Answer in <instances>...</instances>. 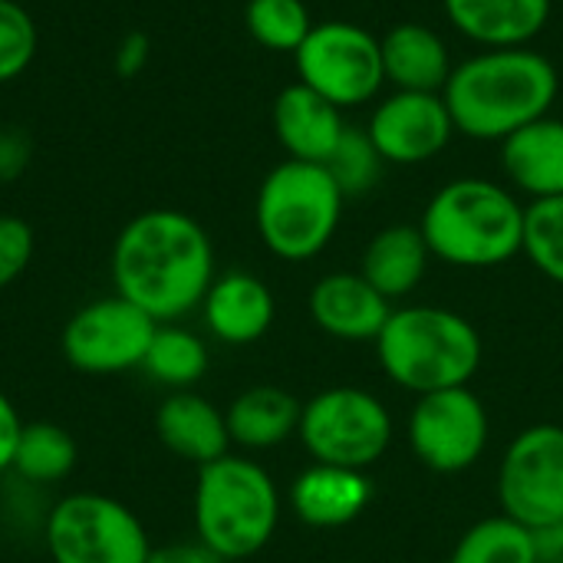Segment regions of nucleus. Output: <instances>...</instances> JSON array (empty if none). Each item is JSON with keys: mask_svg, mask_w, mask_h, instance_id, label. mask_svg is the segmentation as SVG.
Wrapping results in <instances>:
<instances>
[{"mask_svg": "<svg viewBox=\"0 0 563 563\" xmlns=\"http://www.w3.org/2000/svg\"><path fill=\"white\" fill-rule=\"evenodd\" d=\"M214 277L208 231L175 208L135 214L112 244L115 294L145 310L155 323H175L201 310Z\"/></svg>", "mask_w": 563, "mask_h": 563, "instance_id": "1", "label": "nucleus"}, {"mask_svg": "<svg viewBox=\"0 0 563 563\" xmlns=\"http://www.w3.org/2000/svg\"><path fill=\"white\" fill-rule=\"evenodd\" d=\"M561 76L531 46L482 49L459 63L442 89L455 132L478 142H505L518 129L551 115Z\"/></svg>", "mask_w": 563, "mask_h": 563, "instance_id": "2", "label": "nucleus"}, {"mask_svg": "<svg viewBox=\"0 0 563 563\" xmlns=\"http://www.w3.org/2000/svg\"><path fill=\"white\" fill-rule=\"evenodd\" d=\"M419 228L452 267H501L525 247V205L498 181L455 178L429 198Z\"/></svg>", "mask_w": 563, "mask_h": 563, "instance_id": "3", "label": "nucleus"}, {"mask_svg": "<svg viewBox=\"0 0 563 563\" xmlns=\"http://www.w3.org/2000/svg\"><path fill=\"white\" fill-rule=\"evenodd\" d=\"M376 356L396 386L426 396L472 383L482 366V336L455 310L402 307L376 336Z\"/></svg>", "mask_w": 563, "mask_h": 563, "instance_id": "4", "label": "nucleus"}, {"mask_svg": "<svg viewBox=\"0 0 563 563\" xmlns=\"http://www.w3.org/2000/svg\"><path fill=\"white\" fill-rule=\"evenodd\" d=\"M195 538L221 561H247L264 551L280 521V495L264 465L224 455L198 468Z\"/></svg>", "mask_w": 563, "mask_h": 563, "instance_id": "5", "label": "nucleus"}, {"mask_svg": "<svg viewBox=\"0 0 563 563\" xmlns=\"http://www.w3.org/2000/svg\"><path fill=\"white\" fill-rule=\"evenodd\" d=\"M343 201L327 165L287 158L261 181L254 205L257 234L274 257L290 264L310 261L333 241Z\"/></svg>", "mask_w": 563, "mask_h": 563, "instance_id": "6", "label": "nucleus"}, {"mask_svg": "<svg viewBox=\"0 0 563 563\" xmlns=\"http://www.w3.org/2000/svg\"><path fill=\"white\" fill-rule=\"evenodd\" d=\"M297 435L313 462L366 472L393 442V416L373 393L336 386L303 402Z\"/></svg>", "mask_w": 563, "mask_h": 563, "instance_id": "7", "label": "nucleus"}, {"mask_svg": "<svg viewBox=\"0 0 563 563\" xmlns=\"http://www.w3.org/2000/svg\"><path fill=\"white\" fill-rule=\"evenodd\" d=\"M46 551L53 563H145L152 541L122 501L76 492L49 508Z\"/></svg>", "mask_w": 563, "mask_h": 563, "instance_id": "8", "label": "nucleus"}, {"mask_svg": "<svg viewBox=\"0 0 563 563\" xmlns=\"http://www.w3.org/2000/svg\"><path fill=\"white\" fill-rule=\"evenodd\" d=\"M294 63L300 82L340 109L373 102L386 86L379 36L360 23H313L310 36L294 53Z\"/></svg>", "mask_w": 563, "mask_h": 563, "instance_id": "9", "label": "nucleus"}, {"mask_svg": "<svg viewBox=\"0 0 563 563\" xmlns=\"http://www.w3.org/2000/svg\"><path fill=\"white\" fill-rule=\"evenodd\" d=\"M158 323L125 297H99L79 307L59 336L66 363L86 376H115L142 369Z\"/></svg>", "mask_w": 563, "mask_h": 563, "instance_id": "10", "label": "nucleus"}, {"mask_svg": "<svg viewBox=\"0 0 563 563\" xmlns=\"http://www.w3.org/2000/svg\"><path fill=\"white\" fill-rule=\"evenodd\" d=\"M498 505L528 531L563 518V426L538 422L518 432L498 465Z\"/></svg>", "mask_w": 563, "mask_h": 563, "instance_id": "11", "label": "nucleus"}, {"mask_svg": "<svg viewBox=\"0 0 563 563\" xmlns=\"http://www.w3.org/2000/svg\"><path fill=\"white\" fill-rule=\"evenodd\" d=\"M488 409L468 386L426 393L409 416L412 455L439 475L472 468L488 449Z\"/></svg>", "mask_w": 563, "mask_h": 563, "instance_id": "12", "label": "nucleus"}, {"mask_svg": "<svg viewBox=\"0 0 563 563\" xmlns=\"http://www.w3.org/2000/svg\"><path fill=\"white\" fill-rule=\"evenodd\" d=\"M366 132L386 165H422L452 142L455 122L442 92L396 89L373 109Z\"/></svg>", "mask_w": 563, "mask_h": 563, "instance_id": "13", "label": "nucleus"}, {"mask_svg": "<svg viewBox=\"0 0 563 563\" xmlns=\"http://www.w3.org/2000/svg\"><path fill=\"white\" fill-rule=\"evenodd\" d=\"M310 317L313 323L346 343H376L386 320L393 317L389 300L353 271H333L320 277L310 290Z\"/></svg>", "mask_w": 563, "mask_h": 563, "instance_id": "14", "label": "nucleus"}, {"mask_svg": "<svg viewBox=\"0 0 563 563\" xmlns=\"http://www.w3.org/2000/svg\"><path fill=\"white\" fill-rule=\"evenodd\" d=\"M274 313L277 303L271 287L247 271H228L214 277L201 300L208 333L228 346L257 343L274 327Z\"/></svg>", "mask_w": 563, "mask_h": 563, "instance_id": "15", "label": "nucleus"}, {"mask_svg": "<svg viewBox=\"0 0 563 563\" xmlns=\"http://www.w3.org/2000/svg\"><path fill=\"white\" fill-rule=\"evenodd\" d=\"M274 132L287 158L327 165L346 132V122L340 106L297 79L274 99Z\"/></svg>", "mask_w": 563, "mask_h": 563, "instance_id": "16", "label": "nucleus"}, {"mask_svg": "<svg viewBox=\"0 0 563 563\" xmlns=\"http://www.w3.org/2000/svg\"><path fill=\"white\" fill-rule=\"evenodd\" d=\"M373 501V482L366 472L320 465L313 462L300 472L290 485V508L294 515L320 531L353 525Z\"/></svg>", "mask_w": 563, "mask_h": 563, "instance_id": "17", "label": "nucleus"}, {"mask_svg": "<svg viewBox=\"0 0 563 563\" xmlns=\"http://www.w3.org/2000/svg\"><path fill=\"white\" fill-rule=\"evenodd\" d=\"M155 432L175 459H185L198 468L231 452L224 412L195 389L165 396V402L155 412Z\"/></svg>", "mask_w": 563, "mask_h": 563, "instance_id": "18", "label": "nucleus"}, {"mask_svg": "<svg viewBox=\"0 0 563 563\" xmlns=\"http://www.w3.org/2000/svg\"><path fill=\"white\" fill-rule=\"evenodd\" d=\"M452 26L485 49L528 46L551 20V0H442Z\"/></svg>", "mask_w": 563, "mask_h": 563, "instance_id": "19", "label": "nucleus"}, {"mask_svg": "<svg viewBox=\"0 0 563 563\" xmlns=\"http://www.w3.org/2000/svg\"><path fill=\"white\" fill-rule=\"evenodd\" d=\"M386 82L402 92H442L452 76V56L445 40L426 23H396L383 40Z\"/></svg>", "mask_w": 563, "mask_h": 563, "instance_id": "20", "label": "nucleus"}, {"mask_svg": "<svg viewBox=\"0 0 563 563\" xmlns=\"http://www.w3.org/2000/svg\"><path fill=\"white\" fill-rule=\"evenodd\" d=\"M501 168L515 188L541 198L563 195V119H538L501 142Z\"/></svg>", "mask_w": 563, "mask_h": 563, "instance_id": "21", "label": "nucleus"}, {"mask_svg": "<svg viewBox=\"0 0 563 563\" xmlns=\"http://www.w3.org/2000/svg\"><path fill=\"white\" fill-rule=\"evenodd\" d=\"M429 261L432 251L419 224H389L366 244L360 274L393 303L422 284Z\"/></svg>", "mask_w": 563, "mask_h": 563, "instance_id": "22", "label": "nucleus"}, {"mask_svg": "<svg viewBox=\"0 0 563 563\" xmlns=\"http://www.w3.org/2000/svg\"><path fill=\"white\" fill-rule=\"evenodd\" d=\"M300 412H303V402H297L287 389L251 386L224 409L231 445H241L247 452L284 445L290 435H297Z\"/></svg>", "mask_w": 563, "mask_h": 563, "instance_id": "23", "label": "nucleus"}, {"mask_svg": "<svg viewBox=\"0 0 563 563\" xmlns=\"http://www.w3.org/2000/svg\"><path fill=\"white\" fill-rule=\"evenodd\" d=\"M208 366H211V360H208L205 340L175 323H158L152 346L145 353V363H142L148 379H155L158 386H168L172 393L198 386L205 379Z\"/></svg>", "mask_w": 563, "mask_h": 563, "instance_id": "24", "label": "nucleus"}, {"mask_svg": "<svg viewBox=\"0 0 563 563\" xmlns=\"http://www.w3.org/2000/svg\"><path fill=\"white\" fill-rule=\"evenodd\" d=\"M76 468V442L63 426L26 422L13 452L10 472L30 485H56Z\"/></svg>", "mask_w": 563, "mask_h": 563, "instance_id": "25", "label": "nucleus"}, {"mask_svg": "<svg viewBox=\"0 0 563 563\" xmlns=\"http://www.w3.org/2000/svg\"><path fill=\"white\" fill-rule=\"evenodd\" d=\"M449 563H538V554H534L531 531L498 515L465 531Z\"/></svg>", "mask_w": 563, "mask_h": 563, "instance_id": "26", "label": "nucleus"}, {"mask_svg": "<svg viewBox=\"0 0 563 563\" xmlns=\"http://www.w3.org/2000/svg\"><path fill=\"white\" fill-rule=\"evenodd\" d=\"M244 23L247 33L274 53H297L313 30L303 0H247Z\"/></svg>", "mask_w": 563, "mask_h": 563, "instance_id": "27", "label": "nucleus"}, {"mask_svg": "<svg viewBox=\"0 0 563 563\" xmlns=\"http://www.w3.org/2000/svg\"><path fill=\"white\" fill-rule=\"evenodd\" d=\"M383 168H386V158L373 145L369 132L366 129H350V125H346L340 145L333 148L330 162H327V172L340 185L343 198H363V195H369L379 185Z\"/></svg>", "mask_w": 563, "mask_h": 563, "instance_id": "28", "label": "nucleus"}, {"mask_svg": "<svg viewBox=\"0 0 563 563\" xmlns=\"http://www.w3.org/2000/svg\"><path fill=\"white\" fill-rule=\"evenodd\" d=\"M528 261L554 284H563V195L541 198L525 208V247Z\"/></svg>", "mask_w": 563, "mask_h": 563, "instance_id": "29", "label": "nucleus"}, {"mask_svg": "<svg viewBox=\"0 0 563 563\" xmlns=\"http://www.w3.org/2000/svg\"><path fill=\"white\" fill-rule=\"evenodd\" d=\"M36 56V23L16 0H0V86L26 73Z\"/></svg>", "mask_w": 563, "mask_h": 563, "instance_id": "30", "label": "nucleus"}, {"mask_svg": "<svg viewBox=\"0 0 563 563\" xmlns=\"http://www.w3.org/2000/svg\"><path fill=\"white\" fill-rule=\"evenodd\" d=\"M33 257V231L23 218L0 214V290L10 287Z\"/></svg>", "mask_w": 563, "mask_h": 563, "instance_id": "31", "label": "nucleus"}, {"mask_svg": "<svg viewBox=\"0 0 563 563\" xmlns=\"http://www.w3.org/2000/svg\"><path fill=\"white\" fill-rule=\"evenodd\" d=\"M20 432H23V419H20L16 406L10 402V396L0 389V475L10 472V465H13Z\"/></svg>", "mask_w": 563, "mask_h": 563, "instance_id": "32", "label": "nucleus"}, {"mask_svg": "<svg viewBox=\"0 0 563 563\" xmlns=\"http://www.w3.org/2000/svg\"><path fill=\"white\" fill-rule=\"evenodd\" d=\"M145 563H224L214 558L201 541H185V544H165V548H152Z\"/></svg>", "mask_w": 563, "mask_h": 563, "instance_id": "33", "label": "nucleus"}, {"mask_svg": "<svg viewBox=\"0 0 563 563\" xmlns=\"http://www.w3.org/2000/svg\"><path fill=\"white\" fill-rule=\"evenodd\" d=\"M148 63V36L145 33H129L119 49H115V73L119 76H135Z\"/></svg>", "mask_w": 563, "mask_h": 563, "instance_id": "34", "label": "nucleus"}, {"mask_svg": "<svg viewBox=\"0 0 563 563\" xmlns=\"http://www.w3.org/2000/svg\"><path fill=\"white\" fill-rule=\"evenodd\" d=\"M531 541L538 563H563V518L531 528Z\"/></svg>", "mask_w": 563, "mask_h": 563, "instance_id": "35", "label": "nucleus"}]
</instances>
